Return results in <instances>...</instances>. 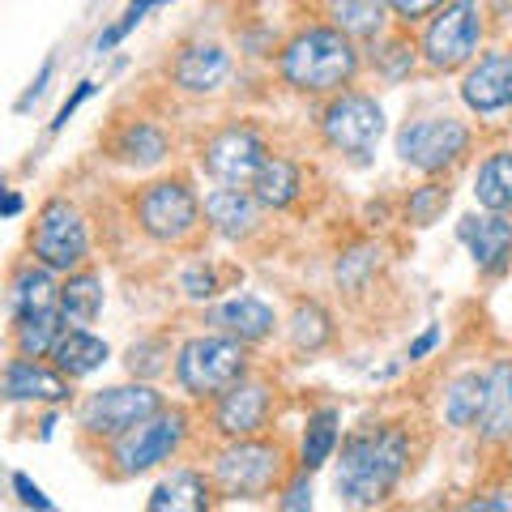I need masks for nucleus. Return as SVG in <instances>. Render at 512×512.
Returning a JSON list of instances; mask_svg holds the SVG:
<instances>
[{
    "instance_id": "nucleus-1",
    "label": "nucleus",
    "mask_w": 512,
    "mask_h": 512,
    "mask_svg": "<svg viewBox=\"0 0 512 512\" xmlns=\"http://www.w3.org/2000/svg\"><path fill=\"white\" fill-rule=\"evenodd\" d=\"M414 466V440L402 423H363L346 431L333 457V495L346 508L389 504Z\"/></svg>"
},
{
    "instance_id": "nucleus-2",
    "label": "nucleus",
    "mask_w": 512,
    "mask_h": 512,
    "mask_svg": "<svg viewBox=\"0 0 512 512\" xmlns=\"http://www.w3.org/2000/svg\"><path fill=\"white\" fill-rule=\"evenodd\" d=\"M367 52L333 22H303L278 47V82L299 99H333L359 82Z\"/></svg>"
},
{
    "instance_id": "nucleus-3",
    "label": "nucleus",
    "mask_w": 512,
    "mask_h": 512,
    "mask_svg": "<svg viewBox=\"0 0 512 512\" xmlns=\"http://www.w3.org/2000/svg\"><path fill=\"white\" fill-rule=\"evenodd\" d=\"M295 457L278 436H244L218 440L210 453V474L222 504H265L278 500L282 483L291 478Z\"/></svg>"
},
{
    "instance_id": "nucleus-4",
    "label": "nucleus",
    "mask_w": 512,
    "mask_h": 512,
    "mask_svg": "<svg viewBox=\"0 0 512 512\" xmlns=\"http://www.w3.org/2000/svg\"><path fill=\"white\" fill-rule=\"evenodd\" d=\"M252 372V346L231 338V333H218V329H205V333H192V338L180 342L175 350V389L184 393V402L192 406H210L218 402L222 393L239 384Z\"/></svg>"
},
{
    "instance_id": "nucleus-5",
    "label": "nucleus",
    "mask_w": 512,
    "mask_h": 512,
    "mask_svg": "<svg viewBox=\"0 0 512 512\" xmlns=\"http://www.w3.org/2000/svg\"><path fill=\"white\" fill-rule=\"evenodd\" d=\"M192 431H197L192 410L167 402L163 410L154 414V419H146L141 427L128 431V436L111 440L103 448V470H107V478H116V483L154 474V470H163L167 461H180V453L192 440Z\"/></svg>"
},
{
    "instance_id": "nucleus-6",
    "label": "nucleus",
    "mask_w": 512,
    "mask_h": 512,
    "mask_svg": "<svg viewBox=\"0 0 512 512\" xmlns=\"http://www.w3.org/2000/svg\"><path fill=\"white\" fill-rule=\"evenodd\" d=\"M384 133H389V120H384V107L376 94L350 86L342 94H333V99H320L316 137L346 167H372Z\"/></svg>"
},
{
    "instance_id": "nucleus-7",
    "label": "nucleus",
    "mask_w": 512,
    "mask_h": 512,
    "mask_svg": "<svg viewBox=\"0 0 512 512\" xmlns=\"http://www.w3.org/2000/svg\"><path fill=\"white\" fill-rule=\"evenodd\" d=\"M474 124L453 116V111H419L397 124L393 154L397 163L419 171V175H453L457 167L470 163L474 154Z\"/></svg>"
},
{
    "instance_id": "nucleus-8",
    "label": "nucleus",
    "mask_w": 512,
    "mask_h": 512,
    "mask_svg": "<svg viewBox=\"0 0 512 512\" xmlns=\"http://www.w3.org/2000/svg\"><path fill=\"white\" fill-rule=\"evenodd\" d=\"M133 227L158 248H188L205 227V197L188 175H158L133 192Z\"/></svg>"
},
{
    "instance_id": "nucleus-9",
    "label": "nucleus",
    "mask_w": 512,
    "mask_h": 512,
    "mask_svg": "<svg viewBox=\"0 0 512 512\" xmlns=\"http://www.w3.org/2000/svg\"><path fill=\"white\" fill-rule=\"evenodd\" d=\"M167 406V393L158 389L154 380H124V384H107V389L86 393L73 410V427L86 444L107 448L111 440L128 436L133 427H141L146 419H154L158 410Z\"/></svg>"
},
{
    "instance_id": "nucleus-10",
    "label": "nucleus",
    "mask_w": 512,
    "mask_h": 512,
    "mask_svg": "<svg viewBox=\"0 0 512 512\" xmlns=\"http://www.w3.org/2000/svg\"><path fill=\"white\" fill-rule=\"evenodd\" d=\"M487 0H448L419 30L423 69L431 73H461L487 52Z\"/></svg>"
},
{
    "instance_id": "nucleus-11",
    "label": "nucleus",
    "mask_w": 512,
    "mask_h": 512,
    "mask_svg": "<svg viewBox=\"0 0 512 512\" xmlns=\"http://www.w3.org/2000/svg\"><path fill=\"white\" fill-rule=\"evenodd\" d=\"M26 252L35 256V261H43L47 269H56L60 278L90 265L94 239H90V218L82 214V205L73 197H64V192L47 197L35 210V222H30Z\"/></svg>"
},
{
    "instance_id": "nucleus-12",
    "label": "nucleus",
    "mask_w": 512,
    "mask_h": 512,
    "mask_svg": "<svg viewBox=\"0 0 512 512\" xmlns=\"http://www.w3.org/2000/svg\"><path fill=\"white\" fill-rule=\"evenodd\" d=\"M269 154L274 150H269V137H265L261 124L227 120L201 141L197 167H201L205 180L218 184V188H252L256 171L265 167Z\"/></svg>"
},
{
    "instance_id": "nucleus-13",
    "label": "nucleus",
    "mask_w": 512,
    "mask_h": 512,
    "mask_svg": "<svg viewBox=\"0 0 512 512\" xmlns=\"http://www.w3.org/2000/svg\"><path fill=\"white\" fill-rule=\"evenodd\" d=\"M282 410V389L274 376L252 372L231 384L227 393L210 402V431L218 440H244V436H269Z\"/></svg>"
},
{
    "instance_id": "nucleus-14",
    "label": "nucleus",
    "mask_w": 512,
    "mask_h": 512,
    "mask_svg": "<svg viewBox=\"0 0 512 512\" xmlns=\"http://www.w3.org/2000/svg\"><path fill=\"white\" fill-rule=\"evenodd\" d=\"M231 77H235V52L218 39H188L175 47L167 64L171 90L188 94V99H214V94L231 86Z\"/></svg>"
},
{
    "instance_id": "nucleus-15",
    "label": "nucleus",
    "mask_w": 512,
    "mask_h": 512,
    "mask_svg": "<svg viewBox=\"0 0 512 512\" xmlns=\"http://www.w3.org/2000/svg\"><path fill=\"white\" fill-rule=\"evenodd\" d=\"M0 393H5L9 406H35V410H64L77 397L73 380L52 359H30V355H18V350L5 359Z\"/></svg>"
},
{
    "instance_id": "nucleus-16",
    "label": "nucleus",
    "mask_w": 512,
    "mask_h": 512,
    "mask_svg": "<svg viewBox=\"0 0 512 512\" xmlns=\"http://www.w3.org/2000/svg\"><path fill=\"white\" fill-rule=\"evenodd\" d=\"M457 99L474 120H508L512 116V52L487 47L470 69H461Z\"/></svg>"
},
{
    "instance_id": "nucleus-17",
    "label": "nucleus",
    "mask_w": 512,
    "mask_h": 512,
    "mask_svg": "<svg viewBox=\"0 0 512 512\" xmlns=\"http://www.w3.org/2000/svg\"><path fill=\"white\" fill-rule=\"evenodd\" d=\"M171 150H175L171 133L158 120H146V116L120 120L107 133V141H103V158H111L116 167L137 171V175L167 167L171 163Z\"/></svg>"
},
{
    "instance_id": "nucleus-18",
    "label": "nucleus",
    "mask_w": 512,
    "mask_h": 512,
    "mask_svg": "<svg viewBox=\"0 0 512 512\" xmlns=\"http://www.w3.org/2000/svg\"><path fill=\"white\" fill-rule=\"evenodd\" d=\"M457 239L470 252L478 278H504L512 269V214L474 210L457 222Z\"/></svg>"
},
{
    "instance_id": "nucleus-19",
    "label": "nucleus",
    "mask_w": 512,
    "mask_h": 512,
    "mask_svg": "<svg viewBox=\"0 0 512 512\" xmlns=\"http://www.w3.org/2000/svg\"><path fill=\"white\" fill-rule=\"evenodd\" d=\"M269 210L252 188H210L205 192V231L227 244H252L265 231Z\"/></svg>"
},
{
    "instance_id": "nucleus-20",
    "label": "nucleus",
    "mask_w": 512,
    "mask_h": 512,
    "mask_svg": "<svg viewBox=\"0 0 512 512\" xmlns=\"http://www.w3.org/2000/svg\"><path fill=\"white\" fill-rule=\"evenodd\" d=\"M205 325L218 329V333H231V338L248 342V346H261V342L274 338L282 320H278V308L269 299L252 295V291H239V295L218 299L214 308L205 312Z\"/></svg>"
},
{
    "instance_id": "nucleus-21",
    "label": "nucleus",
    "mask_w": 512,
    "mask_h": 512,
    "mask_svg": "<svg viewBox=\"0 0 512 512\" xmlns=\"http://www.w3.org/2000/svg\"><path fill=\"white\" fill-rule=\"evenodd\" d=\"M474 436L491 453L512 448V355L487 363V402H483V414H478Z\"/></svg>"
},
{
    "instance_id": "nucleus-22",
    "label": "nucleus",
    "mask_w": 512,
    "mask_h": 512,
    "mask_svg": "<svg viewBox=\"0 0 512 512\" xmlns=\"http://www.w3.org/2000/svg\"><path fill=\"white\" fill-rule=\"evenodd\" d=\"M218 504V487L210 466H171V474H163L154 483V491L146 495L150 512H205Z\"/></svg>"
},
{
    "instance_id": "nucleus-23",
    "label": "nucleus",
    "mask_w": 512,
    "mask_h": 512,
    "mask_svg": "<svg viewBox=\"0 0 512 512\" xmlns=\"http://www.w3.org/2000/svg\"><path fill=\"white\" fill-rule=\"evenodd\" d=\"M56 299H60V274L56 269H47L43 261H35V256H22V261L9 269V286H5L9 316L56 308Z\"/></svg>"
},
{
    "instance_id": "nucleus-24",
    "label": "nucleus",
    "mask_w": 512,
    "mask_h": 512,
    "mask_svg": "<svg viewBox=\"0 0 512 512\" xmlns=\"http://www.w3.org/2000/svg\"><path fill=\"white\" fill-rule=\"evenodd\" d=\"M338 444H342V410L325 402V406L308 410V419H303V427H299L295 466L320 474L325 466H333V457H338Z\"/></svg>"
},
{
    "instance_id": "nucleus-25",
    "label": "nucleus",
    "mask_w": 512,
    "mask_h": 512,
    "mask_svg": "<svg viewBox=\"0 0 512 512\" xmlns=\"http://www.w3.org/2000/svg\"><path fill=\"white\" fill-rule=\"evenodd\" d=\"M56 308H60V316H64V325L69 329H90L107 308V282H103L99 269L82 265V269H73V274H64Z\"/></svg>"
},
{
    "instance_id": "nucleus-26",
    "label": "nucleus",
    "mask_w": 512,
    "mask_h": 512,
    "mask_svg": "<svg viewBox=\"0 0 512 512\" xmlns=\"http://www.w3.org/2000/svg\"><path fill=\"white\" fill-rule=\"evenodd\" d=\"M320 18L346 30V35L359 39L363 47L376 43L380 35H389L397 26L389 0H320Z\"/></svg>"
},
{
    "instance_id": "nucleus-27",
    "label": "nucleus",
    "mask_w": 512,
    "mask_h": 512,
    "mask_svg": "<svg viewBox=\"0 0 512 512\" xmlns=\"http://www.w3.org/2000/svg\"><path fill=\"white\" fill-rule=\"evenodd\" d=\"M303 188H308V175H303V163L291 154H269L265 167L256 171L252 192L261 197V205L269 214H286L303 201Z\"/></svg>"
},
{
    "instance_id": "nucleus-28",
    "label": "nucleus",
    "mask_w": 512,
    "mask_h": 512,
    "mask_svg": "<svg viewBox=\"0 0 512 512\" xmlns=\"http://www.w3.org/2000/svg\"><path fill=\"white\" fill-rule=\"evenodd\" d=\"M282 329L299 359H312L338 342V320H333V312L320 299H295V308L282 320Z\"/></svg>"
},
{
    "instance_id": "nucleus-29",
    "label": "nucleus",
    "mask_w": 512,
    "mask_h": 512,
    "mask_svg": "<svg viewBox=\"0 0 512 512\" xmlns=\"http://www.w3.org/2000/svg\"><path fill=\"white\" fill-rule=\"evenodd\" d=\"M487 402V367H470V372H457L444 384L440 397V419L448 431H474L478 414Z\"/></svg>"
},
{
    "instance_id": "nucleus-30",
    "label": "nucleus",
    "mask_w": 512,
    "mask_h": 512,
    "mask_svg": "<svg viewBox=\"0 0 512 512\" xmlns=\"http://www.w3.org/2000/svg\"><path fill=\"white\" fill-rule=\"evenodd\" d=\"M363 52H367V69H372L380 82H389V86H402L406 77L423 64L419 39H410L402 26H393L389 35H380L376 43H367Z\"/></svg>"
},
{
    "instance_id": "nucleus-31",
    "label": "nucleus",
    "mask_w": 512,
    "mask_h": 512,
    "mask_svg": "<svg viewBox=\"0 0 512 512\" xmlns=\"http://www.w3.org/2000/svg\"><path fill=\"white\" fill-rule=\"evenodd\" d=\"M474 201L478 210L512 214V146H495L474 167Z\"/></svg>"
},
{
    "instance_id": "nucleus-32",
    "label": "nucleus",
    "mask_w": 512,
    "mask_h": 512,
    "mask_svg": "<svg viewBox=\"0 0 512 512\" xmlns=\"http://www.w3.org/2000/svg\"><path fill=\"white\" fill-rule=\"evenodd\" d=\"M64 329L69 325H64L60 308L9 316V346L18 350V355H30V359H52V350L64 338Z\"/></svg>"
},
{
    "instance_id": "nucleus-33",
    "label": "nucleus",
    "mask_w": 512,
    "mask_h": 512,
    "mask_svg": "<svg viewBox=\"0 0 512 512\" xmlns=\"http://www.w3.org/2000/svg\"><path fill=\"white\" fill-rule=\"evenodd\" d=\"M111 359L107 338H99L94 329H64V338L52 350V363L60 367L69 380H86Z\"/></svg>"
},
{
    "instance_id": "nucleus-34",
    "label": "nucleus",
    "mask_w": 512,
    "mask_h": 512,
    "mask_svg": "<svg viewBox=\"0 0 512 512\" xmlns=\"http://www.w3.org/2000/svg\"><path fill=\"white\" fill-rule=\"evenodd\" d=\"M384 248L372 244V239H363V244H350L346 252H338V261H333V282H338V291H346L350 299L372 291V282L384 265Z\"/></svg>"
},
{
    "instance_id": "nucleus-35",
    "label": "nucleus",
    "mask_w": 512,
    "mask_h": 512,
    "mask_svg": "<svg viewBox=\"0 0 512 512\" xmlns=\"http://www.w3.org/2000/svg\"><path fill=\"white\" fill-rule=\"evenodd\" d=\"M175 346L171 342V333H141L137 342H128L124 350V372L128 376H137V380H163L171 376V367H175Z\"/></svg>"
},
{
    "instance_id": "nucleus-36",
    "label": "nucleus",
    "mask_w": 512,
    "mask_h": 512,
    "mask_svg": "<svg viewBox=\"0 0 512 512\" xmlns=\"http://www.w3.org/2000/svg\"><path fill=\"white\" fill-rule=\"evenodd\" d=\"M453 205V188H448V175H427V180L419 188H410L406 192V205H402V214L410 227H431V222H440V214Z\"/></svg>"
},
{
    "instance_id": "nucleus-37",
    "label": "nucleus",
    "mask_w": 512,
    "mask_h": 512,
    "mask_svg": "<svg viewBox=\"0 0 512 512\" xmlns=\"http://www.w3.org/2000/svg\"><path fill=\"white\" fill-rule=\"evenodd\" d=\"M158 5H171V0H128L120 18L111 22V26L103 30V35L90 43V52H94V56H107V52H116V47H120L128 35H133V30H137L141 22H146V18H150V13H154Z\"/></svg>"
},
{
    "instance_id": "nucleus-38",
    "label": "nucleus",
    "mask_w": 512,
    "mask_h": 512,
    "mask_svg": "<svg viewBox=\"0 0 512 512\" xmlns=\"http://www.w3.org/2000/svg\"><path fill=\"white\" fill-rule=\"evenodd\" d=\"M180 291L188 303H214L222 291H227V282H222V269L214 261H192L180 274Z\"/></svg>"
},
{
    "instance_id": "nucleus-39",
    "label": "nucleus",
    "mask_w": 512,
    "mask_h": 512,
    "mask_svg": "<svg viewBox=\"0 0 512 512\" xmlns=\"http://www.w3.org/2000/svg\"><path fill=\"white\" fill-rule=\"evenodd\" d=\"M282 512H303V508H312V470H291V478L282 483L278 491V500H274Z\"/></svg>"
},
{
    "instance_id": "nucleus-40",
    "label": "nucleus",
    "mask_w": 512,
    "mask_h": 512,
    "mask_svg": "<svg viewBox=\"0 0 512 512\" xmlns=\"http://www.w3.org/2000/svg\"><path fill=\"white\" fill-rule=\"evenodd\" d=\"M9 491L18 495V504H22V508H39V512H52V508H56V504H52V495H47V491L35 483V478L22 474V470H13V474H9Z\"/></svg>"
},
{
    "instance_id": "nucleus-41",
    "label": "nucleus",
    "mask_w": 512,
    "mask_h": 512,
    "mask_svg": "<svg viewBox=\"0 0 512 512\" xmlns=\"http://www.w3.org/2000/svg\"><path fill=\"white\" fill-rule=\"evenodd\" d=\"M444 5H448V0H389L397 26H423L431 13L444 9Z\"/></svg>"
},
{
    "instance_id": "nucleus-42",
    "label": "nucleus",
    "mask_w": 512,
    "mask_h": 512,
    "mask_svg": "<svg viewBox=\"0 0 512 512\" xmlns=\"http://www.w3.org/2000/svg\"><path fill=\"white\" fill-rule=\"evenodd\" d=\"M52 73H56V56H47V60L39 64V73H35V77H30V86H26V94H22V99H18V103H13V111H18V116H26V111H30V107H35V103L43 99V94H47V82H52Z\"/></svg>"
},
{
    "instance_id": "nucleus-43",
    "label": "nucleus",
    "mask_w": 512,
    "mask_h": 512,
    "mask_svg": "<svg viewBox=\"0 0 512 512\" xmlns=\"http://www.w3.org/2000/svg\"><path fill=\"white\" fill-rule=\"evenodd\" d=\"M90 94H94V82H90V77H86V82H77V90L60 103V111H56V120H52V128H47V133H52V137H56V133H64V124H69V120L77 116V111H82V103L90 99Z\"/></svg>"
},
{
    "instance_id": "nucleus-44",
    "label": "nucleus",
    "mask_w": 512,
    "mask_h": 512,
    "mask_svg": "<svg viewBox=\"0 0 512 512\" xmlns=\"http://www.w3.org/2000/svg\"><path fill=\"white\" fill-rule=\"evenodd\" d=\"M440 342H444V329H440V325H427V329L419 333V338H414V342L406 346V363H423V359H427Z\"/></svg>"
},
{
    "instance_id": "nucleus-45",
    "label": "nucleus",
    "mask_w": 512,
    "mask_h": 512,
    "mask_svg": "<svg viewBox=\"0 0 512 512\" xmlns=\"http://www.w3.org/2000/svg\"><path fill=\"white\" fill-rule=\"evenodd\" d=\"M470 512H512V491H500V495H474L466 500Z\"/></svg>"
},
{
    "instance_id": "nucleus-46",
    "label": "nucleus",
    "mask_w": 512,
    "mask_h": 512,
    "mask_svg": "<svg viewBox=\"0 0 512 512\" xmlns=\"http://www.w3.org/2000/svg\"><path fill=\"white\" fill-rule=\"evenodd\" d=\"M22 205H26V201H22V192H18V188H9V192H5V205H0V210H5V218H18V214H22Z\"/></svg>"
},
{
    "instance_id": "nucleus-47",
    "label": "nucleus",
    "mask_w": 512,
    "mask_h": 512,
    "mask_svg": "<svg viewBox=\"0 0 512 512\" xmlns=\"http://www.w3.org/2000/svg\"><path fill=\"white\" fill-rule=\"evenodd\" d=\"M487 13L495 22H512V0H487Z\"/></svg>"
},
{
    "instance_id": "nucleus-48",
    "label": "nucleus",
    "mask_w": 512,
    "mask_h": 512,
    "mask_svg": "<svg viewBox=\"0 0 512 512\" xmlns=\"http://www.w3.org/2000/svg\"><path fill=\"white\" fill-rule=\"evenodd\" d=\"M508 30H512V22H508Z\"/></svg>"
}]
</instances>
